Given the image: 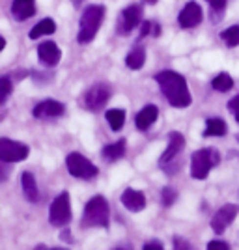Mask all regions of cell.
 Segmentation results:
<instances>
[{"label":"cell","instance_id":"6da1fadb","mask_svg":"<svg viewBox=\"0 0 239 250\" xmlns=\"http://www.w3.org/2000/svg\"><path fill=\"white\" fill-rule=\"evenodd\" d=\"M157 84L161 86V92L167 97V101L174 108H187L193 103V97L189 92L187 81L183 75L176 73V71H159L155 75Z\"/></svg>","mask_w":239,"mask_h":250},{"label":"cell","instance_id":"7a4b0ae2","mask_svg":"<svg viewBox=\"0 0 239 250\" xmlns=\"http://www.w3.org/2000/svg\"><path fill=\"white\" fill-rule=\"evenodd\" d=\"M105 17V6L101 4H90L86 10H84L83 17H81V30H79V36L77 40L79 43H90L95 38V34L99 30L101 22H103Z\"/></svg>","mask_w":239,"mask_h":250},{"label":"cell","instance_id":"3957f363","mask_svg":"<svg viewBox=\"0 0 239 250\" xmlns=\"http://www.w3.org/2000/svg\"><path fill=\"white\" fill-rule=\"evenodd\" d=\"M109 215H110V209L105 196H94L84 208L83 228H107Z\"/></svg>","mask_w":239,"mask_h":250},{"label":"cell","instance_id":"277c9868","mask_svg":"<svg viewBox=\"0 0 239 250\" xmlns=\"http://www.w3.org/2000/svg\"><path fill=\"white\" fill-rule=\"evenodd\" d=\"M218 163V153L213 147L198 149L191 157V176L195 179H206L209 170Z\"/></svg>","mask_w":239,"mask_h":250},{"label":"cell","instance_id":"5b68a950","mask_svg":"<svg viewBox=\"0 0 239 250\" xmlns=\"http://www.w3.org/2000/svg\"><path fill=\"white\" fill-rule=\"evenodd\" d=\"M65 167H67V172L73 177H79V179H92L99 174V170L94 163L88 161L81 153H69L65 159Z\"/></svg>","mask_w":239,"mask_h":250},{"label":"cell","instance_id":"8992f818","mask_svg":"<svg viewBox=\"0 0 239 250\" xmlns=\"http://www.w3.org/2000/svg\"><path fill=\"white\" fill-rule=\"evenodd\" d=\"M71 220V204H69V192H60L49 209V222L52 226H65Z\"/></svg>","mask_w":239,"mask_h":250},{"label":"cell","instance_id":"52a82bcc","mask_svg":"<svg viewBox=\"0 0 239 250\" xmlns=\"http://www.w3.org/2000/svg\"><path fill=\"white\" fill-rule=\"evenodd\" d=\"M30 153L26 144L10 140V138H0V161L2 163H19L24 161Z\"/></svg>","mask_w":239,"mask_h":250},{"label":"cell","instance_id":"ba28073f","mask_svg":"<svg viewBox=\"0 0 239 250\" xmlns=\"http://www.w3.org/2000/svg\"><path fill=\"white\" fill-rule=\"evenodd\" d=\"M109 97H110V86L105 83H97L86 90V94H84V106L88 110H92V112H97V110H101L107 104Z\"/></svg>","mask_w":239,"mask_h":250},{"label":"cell","instance_id":"9c48e42d","mask_svg":"<svg viewBox=\"0 0 239 250\" xmlns=\"http://www.w3.org/2000/svg\"><path fill=\"white\" fill-rule=\"evenodd\" d=\"M142 21V8L138 4H131L127 6L122 13H120V19H118V34H131L133 28H136Z\"/></svg>","mask_w":239,"mask_h":250},{"label":"cell","instance_id":"30bf717a","mask_svg":"<svg viewBox=\"0 0 239 250\" xmlns=\"http://www.w3.org/2000/svg\"><path fill=\"white\" fill-rule=\"evenodd\" d=\"M238 213H239V206H236V204H224L213 215V219H211V229L215 233H224V229L234 222V219L238 217Z\"/></svg>","mask_w":239,"mask_h":250},{"label":"cell","instance_id":"8fae6325","mask_svg":"<svg viewBox=\"0 0 239 250\" xmlns=\"http://www.w3.org/2000/svg\"><path fill=\"white\" fill-rule=\"evenodd\" d=\"M202 17H204V11L200 8L198 2H187L185 8L179 11V17H177V22L181 28H195L202 22Z\"/></svg>","mask_w":239,"mask_h":250},{"label":"cell","instance_id":"7c38bea8","mask_svg":"<svg viewBox=\"0 0 239 250\" xmlns=\"http://www.w3.org/2000/svg\"><path fill=\"white\" fill-rule=\"evenodd\" d=\"M38 58H40V62L43 65L54 67L56 63L60 62V58H62V51H60V47L54 42H43L38 47Z\"/></svg>","mask_w":239,"mask_h":250},{"label":"cell","instance_id":"4fadbf2b","mask_svg":"<svg viewBox=\"0 0 239 250\" xmlns=\"http://www.w3.org/2000/svg\"><path fill=\"white\" fill-rule=\"evenodd\" d=\"M183 147H185V136L181 135V133H177V131H172V133L168 135L167 149H165V153L161 155V165L167 167L174 157L179 155V151H181Z\"/></svg>","mask_w":239,"mask_h":250},{"label":"cell","instance_id":"5bb4252c","mask_svg":"<svg viewBox=\"0 0 239 250\" xmlns=\"http://www.w3.org/2000/svg\"><path fill=\"white\" fill-rule=\"evenodd\" d=\"M34 118H58L64 114V103L56 101V99H45L40 104L34 106L32 110Z\"/></svg>","mask_w":239,"mask_h":250},{"label":"cell","instance_id":"9a60e30c","mask_svg":"<svg viewBox=\"0 0 239 250\" xmlns=\"http://www.w3.org/2000/svg\"><path fill=\"white\" fill-rule=\"evenodd\" d=\"M122 204L129 211H142L146 208V196L142 190H136V188H125L124 194H122Z\"/></svg>","mask_w":239,"mask_h":250},{"label":"cell","instance_id":"2e32d148","mask_svg":"<svg viewBox=\"0 0 239 250\" xmlns=\"http://www.w3.org/2000/svg\"><path fill=\"white\" fill-rule=\"evenodd\" d=\"M36 13V0H13L11 2V15L15 21H26Z\"/></svg>","mask_w":239,"mask_h":250},{"label":"cell","instance_id":"e0dca14e","mask_svg":"<svg viewBox=\"0 0 239 250\" xmlns=\"http://www.w3.org/2000/svg\"><path fill=\"white\" fill-rule=\"evenodd\" d=\"M157 116H159V110H157L155 104H146L144 108L136 114L135 118V124L136 127L140 129V131H146V129H150L152 125L155 124Z\"/></svg>","mask_w":239,"mask_h":250},{"label":"cell","instance_id":"ac0fdd59","mask_svg":"<svg viewBox=\"0 0 239 250\" xmlns=\"http://www.w3.org/2000/svg\"><path fill=\"white\" fill-rule=\"evenodd\" d=\"M21 183H22V192L28 202H38L40 200V190H38V185H36V179L30 172H22L21 176Z\"/></svg>","mask_w":239,"mask_h":250},{"label":"cell","instance_id":"d6986e66","mask_svg":"<svg viewBox=\"0 0 239 250\" xmlns=\"http://www.w3.org/2000/svg\"><path fill=\"white\" fill-rule=\"evenodd\" d=\"M125 149H127V144H125V140L122 138V140H118L114 144L105 146L103 151H101V155H103V159H107V161L114 163V161H120V159L125 155Z\"/></svg>","mask_w":239,"mask_h":250},{"label":"cell","instance_id":"ffe728a7","mask_svg":"<svg viewBox=\"0 0 239 250\" xmlns=\"http://www.w3.org/2000/svg\"><path fill=\"white\" fill-rule=\"evenodd\" d=\"M125 63H127V67L129 69H142L146 63V49L142 45H136L133 51L127 54V58H125Z\"/></svg>","mask_w":239,"mask_h":250},{"label":"cell","instance_id":"44dd1931","mask_svg":"<svg viewBox=\"0 0 239 250\" xmlns=\"http://www.w3.org/2000/svg\"><path fill=\"white\" fill-rule=\"evenodd\" d=\"M54 32H56L54 21H52V19H43V21H40L30 32H28V38H30V40H40L42 36H51Z\"/></svg>","mask_w":239,"mask_h":250},{"label":"cell","instance_id":"7402d4cb","mask_svg":"<svg viewBox=\"0 0 239 250\" xmlns=\"http://www.w3.org/2000/svg\"><path fill=\"white\" fill-rule=\"evenodd\" d=\"M226 124L224 120L220 118H208L206 120V131H204V136H222L226 133Z\"/></svg>","mask_w":239,"mask_h":250},{"label":"cell","instance_id":"603a6c76","mask_svg":"<svg viewBox=\"0 0 239 250\" xmlns=\"http://www.w3.org/2000/svg\"><path fill=\"white\" fill-rule=\"evenodd\" d=\"M107 122L112 131H120L125 124V110L124 108H110L107 110Z\"/></svg>","mask_w":239,"mask_h":250},{"label":"cell","instance_id":"cb8c5ba5","mask_svg":"<svg viewBox=\"0 0 239 250\" xmlns=\"http://www.w3.org/2000/svg\"><path fill=\"white\" fill-rule=\"evenodd\" d=\"M211 86H213V90H217V92H228L234 88V79L230 77L228 73H218L213 81H211Z\"/></svg>","mask_w":239,"mask_h":250},{"label":"cell","instance_id":"d4e9b609","mask_svg":"<svg viewBox=\"0 0 239 250\" xmlns=\"http://www.w3.org/2000/svg\"><path fill=\"white\" fill-rule=\"evenodd\" d=\"M220 38L224 40V43L228 45L230 49L238 47L239 45V24H234V26L226 28L224 32H220Z\"/></svg>","mask_w":239,"mask_h":250},{"label":"cell","instance_id":"484cf974","mask_svg":"<svg viewBox=\"0 0 239 250\" xmlns=\"http://www.w3.org/2000/svg\"><path fill=\"white\" fill-rule=\"evenodd\" d=\"M11 90H13V84H11L10 77H2L0 79V104L6 103V99L11 94Z\"/></svg>","mask_w":239,"mask_h":250},{"label":"cell","instance_id":"4316f807","mask_svg":"<svg viewBox=\"0 0 239 250\" xmlns=\"http://www.w3.org/2000/svg\"><path fill=\"white\" fill-rule=\"evenodd\" d=\"M177 200V192L176 188L172 187H165L163 188V192H161V202H163V206L165 208H170V206H174V202Z\"/></svg>","mask_w":239,"mask_h":250},{"label":"cell","instance_id":"83f0119b","mask_svg":"<svg viewBox=\"0 0 239 250\" xmlns=\"http://www.w3.org/2000/svg\"><path fill=\"white\" fill-rule=\"evenodd\" d=\"M174 250H195V249H193V245H191L187 239L176 235V237H174Z\"/></svg>","mask_w":239,"mask_h":250},{"label":"cell","instance_id":"f1b7e54d","mask_svg":"<svg viewBox=\"0 0 239 250\" xmlns=\"http://www.w3.org/2000/svg\"><path fill=\"white\" fill-rule=\"evenodd\" d=\"M209 6H211V10L215 11V13H220V11L226 10V4H228V0H208Z\"/></svg>","mask_w":239,"mask_h":250},{"label":"cell","instance_id":"f546056e","mask_svg":"<svg viewBox=\"0 0 239 250\" xmlns=\"http://www.w3.org/2000/svg\"><path fill=\"white\" fill-rule=\"evenodd\" d=\"M228 108H230V112L236 116V120H238V124H239V95H236L234 99H230Z\"/></svg>","mask_w":239,"mask_h":250},{"label":"cell","instance_id":"4dcf8cb0","mask_svg":"<svg viewBox=\"0 0 239 250\" xmlns=\"http://www.w3.org/2000/svg\"><path fill=\"white\" fill-rule=\"evenodd\" d=\"M206 250H230V245L224 241H211Z\"/></svg>","mask_w":239,"mask_h":250},{"label":"cell","instance_id":"1f68e13d","mask_svg":"<svg viewBox=\"0 0 239 250\" xmlns=\"http://www.w3.org/2000/svg\"><path fill=\"white\" fill-rule=\"evenodd\" d=\"M152 30H153V24L150 21H144L140 24V38H146L148 34H152Z\"/></svg>","mask_w":239,"mask_h":250},{"label":"cell","instance_id":"d6a6232c","mask_svg":"<svg viewBox=\"0 0 239 250\" xmlns=\"http://www.w3.org/2000/svg\"><path fill=\"white\" fill-rule=\"evenodd\" d=\"M144 250H165V249H163V245L157 239H152L144 245Z\"/></svg>","mask_w":239,"mask_h":250},{"label":"cell","instance_id":"836d02e7","mask_svg":"<svg viewBox=\"0 0 239 250\" xmlns=\"http://www.w3.org/2000/svg\"><path fill=\"white\" fill-rule=\"evenodd\" d=\"M161 34V26L159 24H153V36H159Z\"/></svg>","mask_w":239,"mask_h":250},{"label":"cell","instance_id":"e575fe53","mask_svg":"<svg viewBox=\"0 0 239 250\" xmlns=\"http://www.w3.org/2000/svg\"><path fill=\"white\" fill-rule=\"evenodd\" d=\"M142 2H144V4H150V6H155L159 0H142Z\"/></svg>","mask_w":239,"mask_h":250},{"label":"cell","instance_id":"d590c367","mask_svg":"<svg viewBox=\"0 0 239 250\" xmlns=\"http://www.w3.org/2000/svg\"><path fill=\"white\" fill-rule=\"evenodd\" d=\"M4 47H6V40H4V38H0V51H4Z\"/></svg>","mask_w":239,"mask_h":250},{"label":"cell","instance_id":"8d00e7d4","mask_svg":"<svg viewBox=\"0 0 239 250\" xmlns=\"http://www.w3.org/2000/svg\"><path fill=\"white\" fill-rule=\"evenodd\" d=\"M81 2H83V0H73V4H75V6H79Z\"/></svg>","mask_w":239,"mask_h":250},{"label":"cell","instance_id":"74e56055","mask_svg":"<svg viewBox=\"0 0 239 250\" xmlns=\"http://www.w3.org/2000/svg\"><path fill=\"white\" fill-rule=\"evenodd\" d=\"M52 250H64V249H52Z\"/></svg>","mask_w":239,"mask_h":250},{"label":"cell","instance_id":"f35d334b","mask_svg":"<svg viewBox=\"0 0 239 250\" xmlns=\"http://www.w3.org/2000/svg\"><path fill=\"white\" fill-rule=\"evenodd\" d=\"M118 250H125V249H118Z\"/></svg>","mask_w":239,"mask_h":250},{"label":"cell","instance_id":"ab89813d","mask_svg":"<svg viewBox=\"0 0 239 250\" xmlns=\"http://www.w3.org/2000/svg\"><path fill=\"white\" fill-rule=\"evenodd\" d=\"M238 142H239V135H238Z\"/></svg>","mask_w":239,"mask_h":250}]
</instances>
